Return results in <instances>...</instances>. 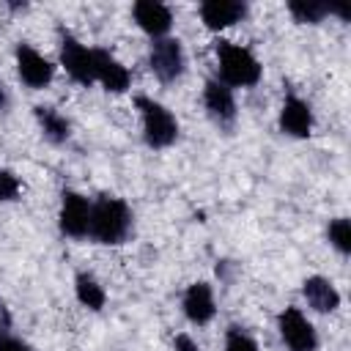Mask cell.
Returning a JSON list of instances; mask_svg holds the SVG:
<instances>
[{
    "mask_svg": "<svg viewBox=\"0 0 351 351\" xmlns=\"http://www.w3.org/2000/svg\"><path fill=\"white\" fill-rule=\"evenodd\" d=\"M222 351H261L258 340L239 324H230L225 329V343H222Z\"/></svg>",
    "mask_w": 351,
    "mask_h": 351,
    "instance_id": "20",
    "label": "cell"
},
{
    "mask_svg": "<svg viewBox=\"0 0 351 351\" xmlns=\"http://www.w3.org/2000/svg\"><path fill=\"white\" fill-rule=\"evenodd\" d=\"M134 233V211L118 195H99L90 200V219H88V239L93 244L118 247L126 244Z\"/></svg>",
    "mask_w": 351,
    "mask_h": 351,
    "instance_id": "1",
    "label": "cell"
},
{
    "mask_svg": "<svg viewBox=\"0 0 351 351\" xmlns=\"http://www.w3.org/2000/svg\"><path fill=\"white\" fill-rule=\"evenodd\" d=\"M58 58H60V66L69 74V80H74L82 88L96 85V80H93V47L82 44L63 25L58 27Z\"/></svg>",
    "mask_w": 351,
    "mask_h": 351,
    "instance_id": "4",
    "label": "cell"
},
{
    "mask_svg": "<svg viewBox=\"0 0 351 351\" xmlns=\"http://www.w3.org/2000/svg\"><path fill=\"white\" fill-rule=\"evenodd\" d=\"M8 101H11V99H8V90H5V85L0 82V112L8 110Z\"/></svg>",
    "mask_w": 351,
    "mask_h": 351,
    "instance_id": "25",
    "label": "cell"
},
{
    "mask_svg": "<svg viewBox=\"0 0 351 351\" xmlns=\"http://www.w3.org/2000/svg\"><path fill=\"white\" fill-rule=\"evenodd\" d=\"M74 296H77V302H80L85 310H90V313H99V310H104V304H107V291H104V285L96 280L93 271H85V269L74 274Z\"/></svg>",
    "mask_w": 351,
    "mask_h": 351,
    "instance_id": "17",
    "label": "cell"
},
{
    "mask_svg": "<svg viewBox=\"0 0 351 351\" xmlns=\"http://www.w3.org/2000/svg\"><path fill=\"white\" fill-rule=\"evenodd\" d=\"M247 14H250V5L241 0H203L197 5V16H200L203 27L211 33H219V30H228V27L244 22Z\"/></svg>",
    "mask_w": 351,
    "mask_h": 351,
    "instance_id": "12",
    "label": "cell"
},
{
    "mask_svg": "<svg viewBox=\"0 0 351 351\" xmlns=\"http://www.w3.org/2000/svg\"><path fill=\"white\" fill-rule=\"evenodd\" d=\"M0 351H33V346L8 329H0Z\"/></svg>",
    "mask_w": 351,
    "mask_h": 351,
    "instance_id": "22",
    "label": "cell"
},
{
    "mask_svg": "<svg viewBox=\"0 0 351 351\" xmlns=\"http://www.w3.org/2000/svg\"><path fill=\"white\" fill-rule=\"evenodd\" d=\"M22 195V181L11 167H0V203H14Z\"/></svg>",
    "mask_w": 351,
    "mask_h": 351,
    "instance_id": "21",
    "label": "cell"
},
{
    "mask_svg": "<svg viewBox=\"0 0 351 351\" xmlns=\"http://www.w3.org/2000/svg\"><path fill=\"white\" fill-rule=\"evenodd\" d=\"M326 241H329V247L340 258H348L351 255V222H348V217L329 219V225H326Z\"/></svg>",
    "mask_w": 351,
    "mask_h": 351,
    "instance_id": "19",
    "label": "cell"
},
{
    "mask_svg": "<svg viewBox=\"0 0 351 351\" xmlns=\"http://www.w3.org/2000/svg\"><path fill=\"white\" fill-rule=\"evenodd\" d=\"M148 69L162 85H173L186 71V52L176 36L154 38L148 47Z\"/></svg>",
    "mask_w": 351,
    "mask_h": 351,
    "instance_id": "5",
    "label": "cell"
},
{
    "mask_svg": "<svg viewBox=\"0 0 351 351\" xmlns=\"http://www.w3.org/2000/svg\"><path fill=\"white\" fill-rule=\"evenodd\" d=\"M132 19H134V25H137L151 41L170 36L173 22H176L173 8L165 5V3H156V0H137V3L132 5Z\"/></svg>",
    "mask_w": 351,
    "mask_h": 351,
    "instance_id": "14",
    "label": "cell"
},
{
    "mask_svg": "<svg viewBox=\"0 0 351 351\" xmlns=\"http://www.w3.org/2000/svg\"><path fill=\"white\" fill-rule=\"evenodd\" d=\"M134 110L140 115V134H143V143L151 148V151H165L170 148L176 140H178V118L173 115V110L162 101H156L154 96H145V93H137L134 96Z\"/></svg>",
    "mask_w": 351,
    "mask_h": 351,
    "instance_id": "3",
    "label": "cell"
},
{
    "mask_svg": "<svg viewBox=\"0 0 351 351\" xmlns=\"http://www.w3.org/2000/svg\"><path fill=\"white\" fill-rule=\"evenodd\" d=\"M181 313L192 326H206L214 321L217 315V299H214V288L206 280H195L184 288L181 293Z\"/></svg>",
    "mask_w": 351,
    "mask_h": 351,
    "instance_id": "11",
    "label": "cell"
},
{
    "mask_svg": "<svg viewBox=\"0 0 351 351\" xmlns=\"http://www.w3.org/2000/svg\"><path fill=\"white\" fill-rule=\"evenodd\" d=\"M33 118H36V126L41 132V137L52 145H63L69 143L71 137V121L52 104H36L33 107Z\"/></svg>",
    "mask_w": 351,
    "mask_h": 351,
    "instance_id": "16",
    "label": "cell"
},
{
    "mask_svg": "<svg viewBox=\"0 0 351 351\" xmlns=\"http://www.w3.org/2000/svg\"><path fill=\"white\" fill-rule=\"evenodd\" d=\"M302 296H304V302H307L310 310L324 313V315H326V313H335V310L340 307V302H343L337 285H335L329 277H324V274H310V277H304V280H302Z\"/></svg>",
    "mask_w": 351,
    "mask_h": 351,
    "instance_id": "15",
    "label": "cell"
},
{
    "mask_svg": "<svg viewBox=\"0 0 351 351\" xmlns=\"http://www.w3.org/2000/svg\"><path fill=\"white\" fill-rule=\"evenodd\" d=\"M200 101H203V110H206L208 121L219 132H233V126L239 121V104H236V93L225 82H219L217 77H208L203 82Z\"/></svg>",
    "mask_w": 351,
    "mask_h": 351,
    "instance_id": "7",
    "label": "cell"
},
{
    "mask_svg": "<svg viewBox=\"0 0 351 351\" xmlns=\"http://www.w3.org/2000/svg\"><path fill=\"white\" fill-rule=\"evenodd\" d=\"M313 123H315V115H313L310 101H304L299 93L288 90L282 99L280 115H277L280 132L285 137H293V140H307L313 134Z\"/></svg>",
    "mask_w": 351,
    "mask_h": 351,
    "instance_id": "10",
    "label": "cell"
},
{
    "mask_svg": "<svg viewBox=\"0 0 351 351\" xmlns=\"http://www.w3.org/2000/svg\"><path fill=\"white\" fill-rule=\"evenodd\" d=\"M88 219H90V197L77 189H63L58 208V230L66 239L82 241L88 239Z\"/></svg>",
    "mask_w": 351,
    "mask_h": 351,
    "instance_id": "9",
    "label": "cell"
},
{
    "mask_svg": "<svg viewBox=\"0 0 351 351\" xmlns=\"http://www.w3.org/2000/svg\"><path fill=\"white\" fill-rule=\"evenodd\" d=\"M14 63L19 82L30 90H44L55 80V63L27 41H19L14 47Z\"/></svg>",
    "mask_w": 351,
    "mask_h": 351,
    "instance_id": "8",
    "label": "cell"
},
{
    "mask_svg": "<svg viewBox=\"0 0 351 351\" xmlns=\"http://www.w3.org/2000/svg\"><path fill=\"white\" fill-rule=\"evenodd\" d=\"M277 335L288 351H318V346H321L318 329L293 304H288L277 313Z\"/></svg>",
    "mask_w": 351,
    "mask_h": 351,
    "instance_id": "6",
    "label": "cell"
},
{
    "mask_svg": "<svg viewBox=\"0 0 351 351\" xmlns=\"http://www.w3.org/2000/svg\"><path fill=\"white\" fill-rule=\"evenodd\" d=\"M173 351H200V346H197V340H195L192 335L178 332V335L173 337Z\"/></svg>",
    "mask_w": 351,
    "mask_h": 351,
    "instance_id": "23",
    "label": "cell"
},
{
    "mask_svg": "<svg viewBox=\"0 0 351 351\" xmlns=\"http://www.w3.org/2000/svg\"><path fill=\"white\" fill-rule=\"evenodd\" d=\"M285 8L296 25H321L329 16V3L324 0H288Z\"/></svg>",
    "mask_w": 351,
    "mask_h": 351,
    "instance_id": "18",
    "label": "cell"
},
{
    "mask_svg": "<svg viewBox=\"0 0 351 351\" xmlns=\"http://www.w3.org/2000/svg\"><path fill=\"white\" fill-rule=\"evenodd\" d=\"M329 16H337L340 22L351 19V5L348 3H329Z\"/></svg>",
    "mask_w": 351,
    "mask_h": 351,
    "instance_id": "24",
    "label": "cell"
},
{
    "mask_svg": "<svg viewBox=\"0 0 351 351\" xmlns=\"http://www.w3.org/2000/svg\"><path fill=\"white\" fill-rule=\"evenodd\" d=\"M93 80L107 93H126L132 88V71L104 47H93Z\"/></svg>",
    "mask_w": 351,
    "mask_h": 351,
    "instance_id": "13",
    "label": "cell"
},
{
    "mask_svg": "<svg viewBox=\"0 0 351 351\" xmlns=\"http://www.w3.org/2000/svg\"><path fill=\"white\" fill-rule=\"evenodd\" d=\"M214 58H217V80L225 82L230 90L255 88L263 80V66L258 55L244 44H236L230 38H217Z\"/></svg>",
    "mask_w": 351,
    "mask_h": 351,
    "instance_id": "2",
    "label": "cell"
}]
</instances>
